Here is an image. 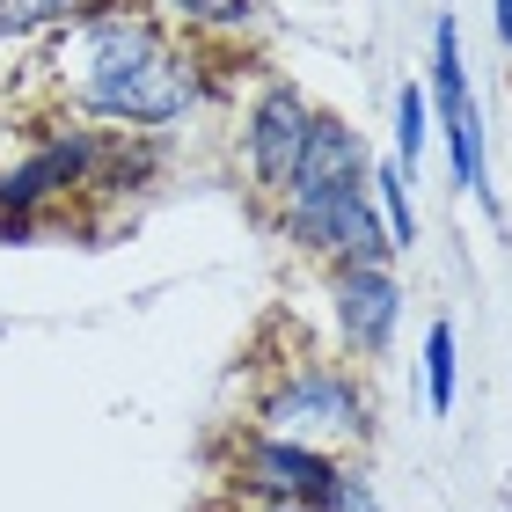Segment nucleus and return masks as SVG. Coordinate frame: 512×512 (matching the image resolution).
Returning <instances> with one entry per match:
<instances>
[{"instance_id":"obj_1","label":"nucleus","mask_w":512,"mask_h":512,"mask_svg":"<svg viewBox=\"0 0 512 512\" xmlns=\"http://www.w3.org/2000/svg\"><path fill=\"white\" fill-rule=\"evenodd\" d=\"M44 74L74 118H96L103 132H169L198 110V59L132 0H88V15L52 37Z\"/></svg>"},{"instance_id":"obj_2","label":"nucleus","mask_w":512,"mask_h":512,"mask_svg":"<svg viewBox=\"0 0 512 512\" xmlns=\"http://www.w3.org/2000/svg\"><path fill=\"white\" fill-rule=\"evenodd\" d=\"M256 432H278V439L330 454L344 439H366V388L337 359H300L256 395Z\"/></svg>"},{"instance_id":"obj_3","label":"nucleus","mask_w":512,"mask_h":512,"mask_svg":"<svg viewBox=\"0 0 512 512\" xmlns=\"http://www.w3.org/2000/svg\"><path fill=\"white\" fill-rule=\"evenodd\" d=\"M278 235H286L300 256L330 271H352V264H395V242H388V220L374 191H344V198H308V205H278Z\"/></svg>"},{"instance_id":"obj_4","label":"nucleus","mask_w":512,"mask_h":512,"mask_svg":"<svg viewBox=\"0 0 512 512\" xmlns=\"http://www.w3.org/2000/svg\"><path fill=\"white\" fill-rule=\"evenodd\" d=\"M103 154H110V132L103 125H59V132H37V147L0 169V213L8 220H37L52 198H74L103 176Z\"/></svg>"},{"instance_id":"obj_5","label":"nucleus","mask_w":512,"mask_h":512,"mask_svg":"<svg viewBox=\"0 0 512 512\" xmlns=\"http://www.w3.org/2000/svg\"><path fill=\"white\" fill-rule=\"evenodd\" d=\"M315 125H322V110L300 96L293 81H264L256 88V103L242 118V161H249V183H256L264 205H286L300 161H308V147H315Z\"/></svg>"},{"instance_id":"obj_6","label":"nucleus","mask_w":512,"mask_h":512,"mask_svg":"<svg viewBox=\"0 0 512 512\" xmlns=\"http://www.w3.org/2000/svg\"><path fill=\"white\" fill-rule=\"evenodd\" d=\"M344 461L322 454V447H300V439H278V432H249L235 447V483L256 505H315L337 491Z\"/></svg>"},{"instance_id":"obj_7","label":"nucleus","mask_w":512,"mask_h":512,"mask_svg":"<svg viewBox=\"0 0 512 512\" xmlns=\"http://www.w3.org/2000/svg\"><path fill=\"white\" fill-rule=\"evenodd\" d=\"M330 315H337V344L352 359H381L395 322H403V286H395V271H374V264L330 271Z\"/></svg>"},{"instance_id":"obj_8","label":"nucleus","mask_w":512,"mask_h":512,"mask_svg":"<svg viewBox=\"0 0 512 512\" xmlns=\"http://www.w3.org/2000/svg\"><path fill=\"white\" fill-rule=\"evenodd\" d=\"M344 191H374V154H366V139L352 125L322 118L315 125V147H308V161H300V176H293V191H286V205L344 198Z\"/></svg>"},{"instance_id":"obj_9","label":"nucleus","mask_w":512,"mask_h":512,"mask_svg":"<svg viewBox=\"0 0 512 512\" xmlns=\"http://www.w3.org/2000/svg\"><path fill=\"white\" fill-rule=\"evenodd\" d=\"M432 110H439V118H469V66H461V22L454 15H439L432 22Z\"/></svg>"},{"instance_id":"obj_10","label":"nucleus","mask_w":512,"mask_h":512,"mask_svg":"<svg viewBox=\"0 0 512 512\" xmlns=\"http://www.w3.org/2000/svg\"><path fill=\"white\" fill-rule=\"evenodd\" d=\"M374 205H381V220H388V242H395V256L403 249H417V205H410V169L403 161H374Z\"/></svg>"},{"instance_id":"obj_11","label":"nucleus","mask_w":512,"mask_h":512,"mask_svg":"<svg viewBox=\"0 0 512 512\" xmlns=\"http://www.w3.org/2000/svg\"><path fill=\"white\" fill-rule=\"evenodd\" d=\"M425 139H432V96L417 81L395 88V161L417 176V161H425Z\"/></svg>"},{"instance_id":"obj_12","label":"nucleus","mask_w":512,"mask_h":512,"mask_svg":"<svg viewBox=\"0 0 512 512\" xmlns=\"http://www.w3.org/2000/svg\"><path fill=\"white\" fill-rule=\"evenodd\" d=\"M425 395H432V417L454 410V322L425 330Z\"/></svg>"},{"instance_id":"obj_13","label":"nucleus","mask_w":512,"mask_h":512,"mask_svg":"<svg viewBox=\"0 0 512 512\" xmlns=\"http://www.w3.org/2000/svg\"><path fill=\"white\" fill-rule=\"evenodd\" d=\"M322 512H381V498H374V483H366L359 469H344V476H337V491L322 498Z\"/></svg>"},{"instance_id":"obj_14","label":"nucleus","mask_w":512,"mask_h":512,"mask_svg":"<svg viewBox=\"0 0 512 512\" xmlns=\"http://www.w3.org/2000/svg\"><path fill=\"white\" fill-rule=\"evenodd\" d=\"M147 8H154L161 22H205V8H213V0H147Z\"/></svg>"},{"instance_id":"obj_15","label":"nucleus","mask_w":512,"mask_h":512,"mask_svg":"<svg viewBox=\"0 0 512 512\" xmlns=\"http://www.w3.org/2000/svg\"><path fill=\"white\" fill-rule=\"evenodd\" d=\"M498 37H505V52H512V0H498Z\"/></svg>"},{"instance_id":"obj_16","label":"nucleus","mask_w":512,"mask_h":512,"mask_svg":"<svg viewBox=\"0 0 512 512\" xmlns=\"http://www.w3.org/2000/svg\"><path fill=\"white\" fill-rule=\"evenodd\" d=\"M249 512H315V505H249Z\"/></svg>"}]
</instances>
